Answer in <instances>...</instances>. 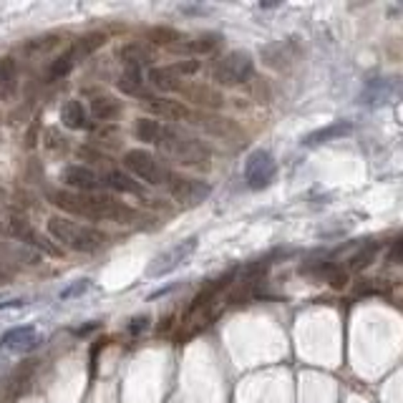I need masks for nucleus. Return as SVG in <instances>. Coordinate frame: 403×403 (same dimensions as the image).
Masks as SVG:
<instances>
[{
	"label": "nucleus",
	"mask_w": 403,
	"mask_h": 403,
	"mask_svg": "<svg viewBox=\"0 0 403 403\" xmlns=\"http://www.w3.org/2000/svg\"><path fill=\"white\" fill-rule=\"evenodd\" d=\"M104 43H106V36H104V33H91V36L81 38V41L73 45V50L76 56H78V61H81V58L91 56V53H94L96 48H101Z\"/></svg>",
	"instance_id": "nucleus-27"
},
{
	"label": "nucleus",
	"mask_w": 403,
	"mask_h": 403,
	"mask_svg": "<svg viewBox=\"0 0 403 403\" xmlns=\"http://www.w3.org/2000/svg\"><path fill=\"white\" fill-rule=\"evenodd\" d=\"M50 202L56 207L66 209V212L78 214V217H88V220H111L119 222V225L136 220V212L132 207H126V204L111 199V197L83 195V192H53Z\"/></svg>",
	"instance_id": "nucleus-1"
},
{
	"label": "nucleus",
	"mask_w": 403,
	"mask_h": 403,
	"mask_svg": "<svg viewBox=\"0 0 403 403\" xmlns=\"http://www.w3.org/2000/svg\"><path fill=\"white\" fill-rule=\"evenodd\" d=\"M119 56L124 58L126 66H132V69H141V63H149V53H146L144 45L139 43H129L119 50Z\"/></svg>",
	"instance_id": "nucleus-26"
},
{
	"label": "nucleus",
	"mask_w": 403,
	"mask_h": 403,
	"mask_svg": "<svg viewBox=\"0 0 403 403\" xmlns=\"http://www.w3.org/2000/svg\"><path fill=\"white\" fill-rule=\"evenodd\" d=\"M18 88V66L10 56L0 61V101H10Z\"/></svg>",
	"instance_id": "nucleus-17"
},
{
	"label": "nucleus",
	"mask_w": 403,
	"mask_h": 403,
	"mask_svg": "<svg viewBox=\"0 0 403 403\" xmlns=\"http://www.w3.org/2000/svg\"><path fill=\"white\" fill-rule=\"evenodd\" d=\"M376 255H378V242H371V245H363L358 252H355V255H353L351 260H348V267H346V270H348V272H358V270H363L365 264H371L373 260H376Z\"/></svg>",
	"instance_id": "nucleus-25"
},
{
	"label": "nucleus",
	"mask_w": 403,
	"mask_h": 403,
	"mask_svg": "<svg viewBox=\"0 0 403 403\" xmlns=\"http://www.w3.org/2000/svg\"><path fill=\"white\" fill-rule=\"evenodd\" d=\"M277 176V162L270 151L257 149L252 151L245 162V182L252 192H262L267 189Z\"/></svg>",
	"instance_id": "nucleus-8"
},
{
	"label": "nucleus",
	"mask_w": 403,
	"mask_h": 403,
	"mask_svg": "<svg viewBox=\"0 0 403 403\" xmlns=\"http://www.w3.org/2000/svg\"><path fill=\"white\" fill-rule=\"evenodd\" d=\"M209 76L217 86H239V83H247L255 78V61L247 50H229V53H225L212 63Z\"/></svg>",
	"instance_id": "nucleus-4"
},
{
	"label": "nucleus",
	"mask_w": 403,
	"mask_h": 403,
	"mask_svg": "<svg viewBox=\"0 0 403 403\" xmlns=\"http://www.w3.org/2000/svg\"><path fill=\"white\" fill-rule=\"evenodd\" d=\"M88 288H91V280H76L73 285H69V288L61 290V300H71V297L83 295Z\"/></svg>",
	"instance_id": "nucleus-30"
},
{
	"label": "nucleus",
	"mask_w": 403,
	"mask_h": 403,
	"mask_svg": "<svg viewBox=\"0 0 403 403\" xmlns=\"http://www.w3.org/2000/svg\"><path fill=\"white\" fill-rule=\"evenodd\" d=\"M124 167L132 171L136 179H141L144 184H151V187H162V184L169 187L171 176H174L157 157H154V154H151V151H146V149H129L126 151Z\"/></svg>",
	"instance_id": "nucleus-5"
},
{
	"label": "nucleus",
	"mask_w": 403,
	"mask_h": 403,
	"mask_svg": "<svg viewBox=\"0 0 403 403\" xmlns=\"http://www.w3.org/2000/svg\"><path fill=\"white\" fill-rule=\"evenodd\" d=\"M353 132L351 121H333L330 126H323V129H315L308 136L302 139V146H320L327 141H335V139H343Z\"/></svg>",
	"instance_id": "nucleus-14"
},
{
	"label": "nucleus",
	"mask_w": 403,
	"mask_h": 403,
	"mask_svg": "<svg viewBox=\"0 0 403 403\" xmlns=\"http://www.w3.org/2000/svg\"><path fill=\"white\" fill-rule=\"evenodd\" d=\"M63 182L73 187L76 192H83V195H94L96 189L104 187V176H99L94 169L81 167V164H73L69 169L63 171Z\"/></svg>",
	"instance_id": "nucleus-13"
},
{
	"label": "nucleus",
	"mask_w": 403,
	"mask_h": 403,
	"mask_svg": "<svg viewBox=\"0 0 403 403\" xmlns=\"http://www.w3.org/2000/svg\"><path fill=\"white\" fill-rule=\"evenodd\" d=\"M6 232L10 234V237L20 239V242H25V245H31V247H36V250L45 252V255H50V257H61V255H63V250L56 245V242H50L48 237H43L41 232H36V229H33L28 222L18 220V217L8 220Z\"/></svg>",
	"instance_id": "nucleus-11"
},
{
	"label": "nucleus",
	"mask_w": 403,
	"mask_h": 403,
	"mask_svg": "<svg viewBox=\"0 0 403 403\" xmlns=\"http://www.w3.org/2000/svg\"><path fill=\"white\" fill-rule=\"evenodd\" d=\"M149 38L154 41V43L169 45V43H174V41H179V33L171 31V28H154V31L149 33Z\"/></svg>",
	"instance_id": "nucleus-29"
},
{
	"label": "nucleus",
	"mask_w": 403,
	"mask_h": 403,
	"mask_svg": "<svg viewBox=\"0 0 403 403\" xmlns=\"http://www.w3.org/2000/svg\"><path fill=\"white\" fill-rule=\"evenodd\" d=\"M3 197H6V192H3V189H0V199H3Z\"/></svg>",
	"instance_id": "nucleus-36"
},
{
	"label": "nucleus",
	"mask_w": 403,
	"mask_h": 403,
	"mask_svg": "<svg viewBox=\"0 0 403 403\" xmlns=\"http://www.w3.org/2000/svg\"><path fill=\"white\" fill-rule=\"evenodd\" d=\"M262 56V63L267 69H275V71H285V69H292L302 56V45L297 38H285V41H272V43L262 45L260 50Z\"/></svg>",
	"instance_id": "nucleus-9"
},
{
	"label": "nucleus",
	"mask_w": 403,
	"mask_h": 403,
	"mask_svg": "<svg viewBox=\"0 0 403 403\" xmlns=\"http://www.w3.org/2000/svg\"><path fill=\"white\" fill-rule=\"evenodd\" d=\"M182 94L187 96L189 101H197V104H202V106H209V108H220L222 104H225V99H222L220 91H214V88L204 86V83H199V86L182 88Z\"/></svg>",
	"instance_id": "nucleus-19"
},
{
	"label": "nucleus",
	"mask_w": 403,
	"mask_h": 403,
	"mask_svg": "<svg viewBox=\"0 0 403 403\" xmlns=\"http://www.w3.org/2000/svg\"><path fill=\"white\" fill-rule=\"evenodd\" d=\"M91 111H94V116L99 121H111L119 116L121 106L119 101L111 99V96H96V99L91 101Z\"/></svg>",
	"instance_id": "nucleus-22"
},
{
	"label": "nucleus",
	"mask_w": 403,
	"mask_h": 403,
	"mask_svg": "<svg viewBox=\"0 0 403 403\" xmlns=\"http://www.w3.org/2000/svg\"><path fill=\"white\" fill-rule=\"evenodd\" d=\"M149 83L162 94H174V91H182V76L176 73L171 66H154L149 71Z\"/></svg>",
	"instance_id": "nucleus-15"
},
{
	"label": "nucleus",
	"mask_w": 403,
	"mask_h": 403,
	"mask_svg": "<svg viewBox=\"0 0 403 403\" xmlns=\"http://www.w3.org/2000/svg\"><path fill=\"white\" fill-rule=\"evenodd\" d=\"M220 45H222L220 33H202V36H197L195 41L184 43V50H192V53H202V56H207V53H214Z\"/></svg>",
	"instance_id": "nucleus-23"
},
{
	"label": "nucleus",
	"mask_w": 403,
	"mask_h": 403,
	"mask_svg": "<svg viewBox=\"0 0 403 403\" xmlns=\"http://www.w3.org/2000/svg\"><path fill=\"white\" fill-rule=\"evenodd\" d=\"M144 106L149 108L151 113H157V116H162V119H167V121L189 119L187 106H182L179 101H171V99H154V96H146V99H144Z\"/></svg>",
	"instance_id": "nucleus-16"
},
{
	"label": "nucleus",
	"mask_w": 403,
	"mask_h": 403,
	"mask_svg": "<svg viewBox=\"0 0 403 403\" xmlns=\"http://www.w3.org/2000/svg\"><path fill=\"white\" fill-rule=\"evenodd\" d=\"M119 91H121V94H126V96H139V99H146L141 69H132V66H126L124 73L119 76Z\"/></svg>",
	"instance_id": "nucleus-18"
},
{
	"label": "nucleus",
	"mask_w": 403,
	"mask_h": 403,
	"mask_svg": "<svg viewBox=\"0 0 403 403\" xmlns=\"http://www.w3.org/2000/svg\"><path fill=\"white\" fill-rule=\"evenodd\" d=\"M171 69H174L179 76H192V73H197V71H199V61H195V58H189V61H179V63H174Z\"/></svg>",
	"instance_id": "nucleus-31"
},
{
	"label": "nucleus",
	"mask_w": 403,
	"mask_h": 403,
	"mask_svg": "<svg viewBox=\"0 0 403 403\" xmlns=\"http://www.w3.org/2000/svg\"><path fill=\"white\" fill-rule=\"evenodd\" d=\"M197 247H199V239L197 237H187L182 242H176V245H171L169 250H164L162 255H157V257L151 260L149 267H146V277H164L169 275V272H174L176 267H182L195 255Z\"/></svg>",
	"instance_id": "nucleus-7"
},
{
	"label": "nucleus",
	"mask_w": 403,
	"mask_h": 403,
	"mask_svg": "<svg viewBox=\"0 0 403 403\" xmlns=\"http://www.w3.org/2000/svg\"><path fill=\"white\" fill-rule=\"evenodd\" d=\"M43 343V335L38 333L33 325H20V327H10L8 333H3L0 338V348L10 353H31L36 348H41Z\"/></svg>",
	"instance_id": "nucleus-12"
},
{
	"label": "nucleus",
	"mask_w": 403,
	"mask_h": 403,
	"mask_svg": "<svg viewBox=\"0 0 403 403\" xmlns=\"http://www.w3.org/2000/svg\"><path fill=\"white\" fill-rule=\"evenodd\" d=\"M403 99V76H378L360 88L358 104L363 108H383Z\"/></svg>",
	"instance_id": "nucleus-6"
},
{
	"label": "nucleus",
	"mask_w": 403,
	"mask_h": 403,
	"mask_svg": "<svg viewBox=\"0 0 403 403\" xmlns=\"http://www.w3.org/2000/svg\"><path fill=\"white\" fill-rule=\"evenodd\" d=\"M48 232L58 245L69 247L73 252H96L106 245V234L104 232H99V229L88 225L63 220V217H50Z\"/></svg>",
	"instance_id": "nucleus-3"
},
{
	"label": "nucleus",
	"mask_w": 403,
	"mask_h": 403,
	"mask_svg": "<svg viewBox=\"0 0 403 403\" xmlns=\"http://www.w3.org/2000/svg\"><path fill=\"white\" fill-rule=\"evenodd\" d=\"M146 327H149V318H146V315H141V318H134V320L126 325V330H129L132 335H139V333H144Z\"/></svg>",
	"instance_id": "nucleus-32"
},
{
	"label": "nucleus",
	"mask_w": 403,
	"mask_h": 403,
	"mask_svg": "<svg viewBox=\"0 0 403 403\" xmlns=\"http://www.w3.org/2000/svg\"><path fill=\"white\" fill-rule=\"evenodd\" d=\"M169 195L174 202H179L182 207H199L202 202L212 195L207 182L202 179H189V176H171Z\"/></svg>",
	"instance_id": "nucleus-10"
},
{
	"label": "nucleus",
	"mask_w": 403,
	"mask_h": 403,
	"mask_svg": "<svg viewBox=\"0 0 403 403\" xmlns=\"http://www.w3.org/2000/svg\"><path fill=\"white\" fill-rule=\"evenodd\" d=\"M25 300H8V302H0V310H8V308H23Z\"/></svg>",
	"instance_id": "nucleus-34"
},
{
	"label": "nucleus",
	"mask_w": 403,
	"mask_h": 403,
	"mask_svg": "<svg viewBox=\"0 0 403 403\" xmlns=\"http://www.w3.org/2000/svg\"><path fill=\"white\" fill-rule=\"evenodd\" d=\"M386 257L390 260V262H396V264H403V239H396L393 245H390L388 255Z\"/></svg>",
	"instance_id": "nucleus-33"
},
{
	"label": "nucleus",
	"mask_w": 403,
	"mask_h": 403,
	"mask_svg": "<svg viewBox=\"0 0 403 403\" xmlns=\"http://www.w3.org/2000/svg\"><path fill=\"white\" fill-rule=\"evenodd\" d=\"M8 277H10V275H8V272L3 270V264H0V283H8Z\"/></svg>",
	"instance_id": "nucleus-35"
},
{
	"label": "nucleus",
	"mask_w": 403,
	"mask_h": 403,
	"mask_svg": "<svg viewBox=\"0 0 403 403\" xmlns=\"http://www.w3.org/2000/svg\"><path fill=\"white\" fill-rule=\"evenodd\" d=\"M157 146L176 164L192 167V169H209V162H212V151L207 149V144H202L199 139L189 136L171 124L162 126Z\"/></svg>",
	"instance_id": "nucleus-2"
},
{
	"label": "nucleus",
	"mask_w": 403,
	"mask_h": 403,
	"mask_svg": "<svg viewBox=\"0 0 403 403\" xmlns=\"http://www.w3.org/2000/svg\"><path fill=\"white\" fill-rule=\"evenodd\" d=\"M104 187H111L116 192H126V195H141V184L134 182L132 176H126L124 171H108L104 174Z\"/></svg>",
	"instance_id": "nucleus-21"
},
{
	"label": "nucleus",
	"mask_w": 403,
	"mask_h": 403,
	"mask_svg": "<svg viewBox=\"0 0 403 403\" xmlns=\"http://www.w3.org/2000/svg\"><path fill=\"white\" fill-rule=\"evenodd\" d=\"M61 121L66 129H71V132H78V129H86L88 121H86V111H83L81 101H66L61 108Z\"/></svg>",
	"instance_id": "nucleus-20"
},
{
	"label": "nucleus",
	"mask_w": 403,
	"mask_h": 403,
	"mask_svg": "<svg viewBox=\"0 0 403 403\" xmlns=\"http://www.w3.org/2000/svg\"><path fill=\"white\" fill-rule=\"evenodd\" d=\"M162 121L157 119H139L136 121V139L139 141H146V144L157 146L159 134H162Z\"/></svg>",
	"instance_id": "nucleus-24"
},
{
	"label": "nucleus",
	"mask_w": 403,
	"mask_h": 403,
	"mask_svg": "<svg viewBox=\"0 0 403 403\" xmlns=\"http://www.w3.org/2000/svg\"><path fill=\"white\" fill-rule=\"evenodd\" d=\"M76 63H78V56H76V50H66L61 58H56L53 61V66H50V78H61V76H66L71 69H73Z\"/></svg>",
	"instance_id": "nucleus-28"
}]
</instances>
